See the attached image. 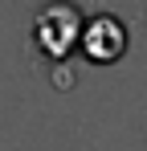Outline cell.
<instances>
[{
    "mask_svg": "<svg viewBox=\"0 0 147 151\" xmlns=\"http://www.w3.org/2000/svg\"><path fill=\"white\" fill-rule=\"evenodd\" d=\"M78 33H82V17L74 12L66 0L49 4L45 12L37 17V45H41L49 57H66V53L78 45Z\"/></svg>",
    "mask_w": 147,
    "mask_h": 151,
    "instance_id": "6da1fadb",
    "label": "cell"
},
{
    "mask_svg": "<svg viewBox=\"0 0 147 151\" xmlns=\"http://www.w3.org/2000/svg\"><path fill=\"white\" fill-rule=\"evenodd\" d=\"M82 49H86V57L98 61V65L115 61V57L127 49V29H122V21L110 17V12H98L94 21L86 25V33H82Z\"/></svg>",
    "mask_w": 147,
    "mask_h": 151,
    "instance_id": "7a4b0ae2",
    "label": "cell"
}]
</instances>
